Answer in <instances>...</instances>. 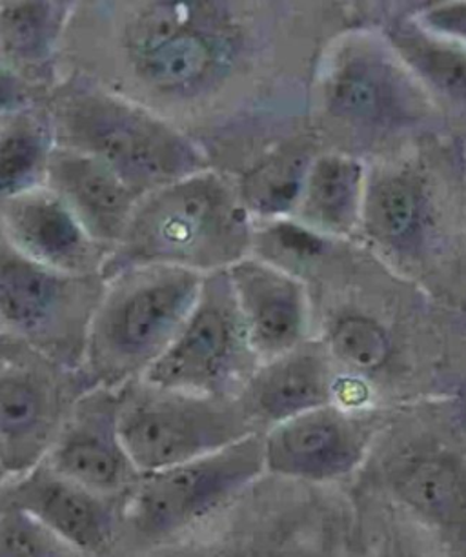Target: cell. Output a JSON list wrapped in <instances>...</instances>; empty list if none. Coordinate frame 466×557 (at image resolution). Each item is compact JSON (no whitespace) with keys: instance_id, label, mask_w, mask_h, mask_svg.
<instances>
[{"instance_id":"obj_6","label":"cell","mask_w":466,"mask_h":557,"mask_svg":"<svg viewBox=\"0 0 466 557\" xmlns=\"http://www.w3.org/2000/svg\"><path fill=\"white\" fill-rule=\"evenodd\" d=\"M267 475L262 434L140 478L123 499V537L116 552L162 545L230 507Z\"/></svg>"},{"instance_id":"obj_16","label":"cell","mask_w":466,"mask_h":557,"mask_svg":"<svg viewBox=\"0 0 466 557\" xmlns=\"http://www.w3.org/2000/svg\"><path fill=\"white\" fill-rule=\"evenodd\" d=\"M233 296L259 364L308 341V294L301 278L272 262L245 257L228 268Z\"/></svg>"},{"instance_id":"obj_29","label":"cell","mask_w":466,"mask_h":557,"mask_svg":"<svg viewBox=\"0 0 466 557\" xmlns=\"http://www.w3.org/2000/svg\"><path fill=\"white\" fill-rule=\"evenodd\" d=\"M348 557H406L400 552L394 550H376L368 552V554H359V552L354 548V545H350V556Z\"/></svg>"},{"instance_id":"obj_21","label":"cell","mask_w":466,"mask_h":557,"mask_svg":"<svg viewBox=\"0 0 466 557\" xmlns=\"http://www.w3.org/2000/svg\"><path fill=\"white\" fill-rule=\"evenodd\" d=\"M363 226L379 245L416 250L427 226V199L416 178L384 175L368 184Z\"/></svg>"},{"instance_id":"obj_11","label":"cell","mask_w":466,"mask_h":557,"mask_svg":"<svg viewBox=\"0 0 466 557\" xmlns=\"http://www.w3.org/2000/svg\"><path fill=\"white\" fill-rule=\"evenodd\" d=\"M372 443L365 416L335 403L262 434L267 474L314 486H343L365 465Z\"/></svg>"},{"instance_id":"obj_25","label":"cell","mask_w":466,"mask_h":557,"mask_svg":"<svg viewBox=\"0 0 466 557\" xmlns=\"http://www.w3.org/2000/svg\"><path fill=\"white\" fill-rule=\"evenodd\" d=\"M403 59L438 91L444 101L466 115V51L444 45L427 34L401 28L392 34Z\"/></svg>"},{"instance_id":"obj_27","label":"cell","mask_w":466,"mask_h":557,"mask_svg":"<svg viewBox=\"0 0 466 557\" xmlns=\"http://www.w3.org/2000/svg\"><path fill=\"white\" fill-rule=\"evenodd\" d=\"M0 557H91L17 508H0Z\"/></svg>"},{"instance_id":"obj_28","label":"cell","mask_w":466,"mask_h":557,"mask_svg":"<svg viewBox=\"0 0 466 557\" xmlns=\"http://www.w3.org/2000/svg\"><path fill=\"white\" fill-rule=\"evenodd\" d=\"M422 24L432 32L466 42V4H444L425 13Z\"/></svg>"},{"instance_id":"obj_1","label":"cell","mask_w":466,"mask_h":557,"mask_svg":"<svg viewBox=\"0 0 466 557\" xmlns=\"http://www.w3.org/2000/svg\"><path fill=\"white\" fill-rule=\"evenodd\" d=\"M352 535L354 510L343 486L267 474L186 534L113 557H348Z\"/></svg>"},{"instance_id":"obj_13","label":"cell","mask_w":466,"mask_h":557,"mask_svg":"<svg viewBox=\"0 0 466 557\" xmlns=\"http://www.w3.org/2000/svg\"><path fill=\"white\" fill-rule=\"evenodd\" d=\"M2 505L17 508L91 557H113L123 537V499L100 496L48 462L2 481Z\"/></svg>"},{"instance_id":"obj_24","label":"cell","mask_w":466,"mask_h":557,"mask_svg":"<svg viewBox=\"0 0 466 557\" xmlns=\"http://www.w3.org/2000/svg\"><path fill=\"white\" fill-rule=\"evenodd\" d=\"M64 12L66 7L53 2L4 4L0 18L4 57L23 67L45 64L61 34Z\"/></svg>"},{"instance_id":"obj_15","label":"cell","mask_w":466,"mask_h":557,"mask_svg":"<svg viewBox=\"0 0 466 557\" xmlns=\"http://www.w3.org/2000/svg\"><path fill=\"white\" fill-rule=\"evenodd\" d=\"M330 117L359 132H384L416 119L419 102L405 75L376 51L341 48L321 81Z\"/></svg>"},{"instance_id":"obj_5","label":"cell","mask_w":466,"mask_h":557,"mask_svg":"<svg viewBox=\"0 0 466 557\" xmlns=\"http://www.w3.org/2000/svg\"><path fill=\"white\" fill-rule=\"evenodd\" d=\"M123 46L146 88L194 97L226 77L243 37L222 2H148L124 24Z\"/></svg>"},{"instance_id":"obj_23","label":"cell","mask_w":466,"mask_h":557,"mask_svg":"<svg viewBox=\"0 0 466 557\" xmlns=\"http://www.w3.org/2000/svg\"><path fill=\"white\" fill-rule=\"evenodd\" d=\"M50 126L26 112L4 119L0 137V188L2 197L17 196L45 186L50 157L56 150Z\"/></svg>"},{"instance_id":"obj_22","label":"cell","mask_w":466,"mask_h":557,"mask_svg":"<svg viewBox=\"0 0 466 557\" xmlns=\"http://www.w3.org/2000/svg\"><path fill=\"white\" fill-rule=\"evenodd\" d=\"M314 159L305 148L290 146L252 168L240 183L241 199L250 215L281 218L297 212Z\"/></svg>"},{"instance_id":"obj_12","label":"cell","mask_w":466,"mask_h":557,"mask_svg":"<svg viewBox=\"0 0 466 557\" xmlns=\"http://www.w3.org/2000/svg\"><path fill=\"white\" fill-rule=\"evenodd\" d=\"M121 401L123 391L84 392L45 459L68 480L115 499L128 496L143 478L121 435Z\"/></svg>"},{"instance_id":"obj_4","label":"cell","mask_w":466,"mask_h":557,"mask_svg":"<svg viewBox=\"0 0 466 557\" xmlns=\"http://www.w3.org/2000/svg\"><path fill=\"white\" fill-rule=\"evenodd\" d=\"M56 145L84 151L113 168L145 197L206 172L199 148L172 124L106 91H73L56 107Z\"/></svg>"},{"instance_id":"obj_9","label":"cell","mask_w":466,"mask_h":557,"mask_svg":"<svg viewBox=\"0 0 466 557\" xmlns=\"http://www.w3.org/2000/svg\"><path fill=\"white\" fill-rule=\"evenodd\" d=\"M226 270L206 275L177 339L140 383L161 391L235 399L257 368Z\"/></svg>"},{"instance_id":"obj_14","label":"cell","mask_w":466,"mask_h":557,"mask_svg":"<svg viewBox=\"0 0 466 557\" xmlns=\"http://www.w3.org/2000/svg\"><path fill=\"white\" fill-rule=\"evenodd\" d=\"M2 235L24 259L70 275H99L111 256L46 184L2 197Z\"/></svg>"},{"instance_id":"obj_7","label":"cell","mask_w":466,"mask_h":557,"mask_svg":"<svg viewBox=\"0 0 466 557\" xmlns=\"http://www.w3.org/2000/svg\"><path fill=\"white\" fill-rule=\"evenodd\" d=\"M102 275H70L28 261L2 243L0 315L4 335L64 368L83 370L89 329L105 297Z\"/></svg>"},{"instance_id":"obj_10","label":"cell","mask_w":466,"mask_h":557,"mask_svg":"<svg viewBox=\"0 0 466 557\" xmlns=\"http://www.w3.org/2000/svg\"><path fill=\"white\" fill-rule=\"evenodd\" d=\"M37 351L4 356L0 375V461L2 481L39 467L56 445L68 416L83 394H70L64 375Z\"/></svg>"},{"instance_id":"obj_8","label":"cell","mask_w":466,"mask_h":557,"mask_svg":"<svg viewBox=\"0 0 466 557\" xmlns=\"http://www.w3.org/2000/svg\"><path fill=\"white\" fill-rule=\"evenodd\" d=\"M119 426L140 474L173 469L259 434L237 399L137 383L123 388Z\"/></svg>"},{"instance_id":"obj_17","label":"cell","mask_w":466,"mask_h":557,"mask_svg":"<svg viewBox=\"0 0 466 557\" xmlns=\"http://www.w3.org/2000/svg\"><path fill=\"white\" fill-rule=\"evenodd\" d=\"M339 374L327 348L306 345L257 368L235 397L252 426L267 430L335 403Z\"/></svg>"},{"instance_id":"obj_20","label":"cell","mask_w":466,"mask_h":557,"mask_svg":"<svg viewBox=\"0 0 466 557\" xmlns=\"http://www.w3.org/2000/svg\"><path fill=\"white\" fill-rule=\"evenodd\" d=\"M387 483L395 499L421 518L452 523L466 513V483L444 457H395L387 467Z\"/></svg>"},{"instance_id":"obj_18","label":"cell","mask_w":466,"mask_h":557,"mask_svg":"<svg viewBox=\"0 0 466 557\" xmlns=\"http://www.w3.org/2000/svg\"><path fill=\"white\" fill-rule=\"evenodd\" d=\"M46 186L70 205L78 221L111 253L121 245L143 196L97 157L56 146Z\"/></svg>"},{"instance_id":"obj_26","label":"cell","mask_w":466,"mask_h":557,"mask_svg":"<svg viewBox=\"0 0 466 557\" xmlns=\"http://www.w3.org/2000/svg\"><path fill=\"white\" fill-rule=\"evenodd\" d=\"M327 350L335 367L346 368L350 374H376L392 356V339L376 319L352 313L330 329Z\"/></svg>"},{"instance_id":"obj_19","label":"cell","mask_w":466,"mask_h":557,"mask_svg":"<svg viewBox=\"0 0 466 557\" xmlns=\"http://www.w3.org/2000/svg\"><path fill=\"white\" fill-rule=\"evenodd\" d=\"M365 196L367 181L361 161L341 151L322 153L311 162L295 213L308 228L343 237L363 223Z\"/></svg>"},{"instance_id":"obj_3","label":"cell","mask_w":466,"mask_h":557,"mask_svg":"<svg viewBox=\"0 0 466 557\" xmlns=\"http://www.w3.org/2000/svg\"><path fill=\"white\" fill-rule=\"evenodd\" d=\"M205 278L175 267L130 268L108 278L81 370L89 388L139 383L188 323Z\"/></svg>"},{"instance_id":"obj_2","label":"cell","mask_w":466,"mask_h":557,"mask_svg":"<svg viewBox=\"0 0 466 557\" xmlns=\"http://www.w3.org/2000/svg\"><path fill=\"white\" fill-rule=\"evenodd\" d=\"M252 215L240 186L219 173L200 172L140 199L123 243L102 268L105 281L137 267L221 272L245 259Z\"/></svg>"}]
</instances>
